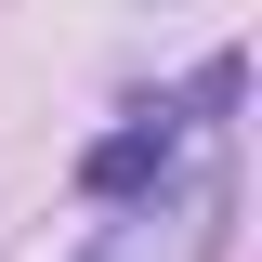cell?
<instances>
[{"label":"cell","mask_w":262,"mask_h":262,"mask_svg":"<svg viewBox=\"0 0 262 262\" xmlns=\"http://www.w3.org/2000/svg\"><path fill=\"white\" fill-rule=\"evenodd\" d=\"M223 223H236V170H223V144H210V158H196V170H170L158 196L105 210L79 262H223Z\"/></svg>","instance_id":"6da1fadb"}]
</instances>
